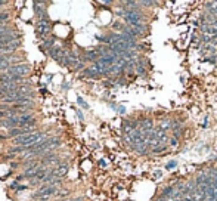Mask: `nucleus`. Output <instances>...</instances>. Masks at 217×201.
Wrapping results in <instances>:
<instances>
[{
    "instance_id": "f257e3e1",
    "label": "nucleus",
    "mask_w": 217,
    "mask_h": 201,
    "mask_svg": "<svg viewBox=\"0 0 217 201\" xmlns=\"http://www.w3.org/2000/svg\"><path fill=\"white\" fill-rule=\"evenodd\" d=\"M36 34L39 37V40H44L47 39L49 36H52V21L50 18H42V19H37L36 22Z\"/></svg>"
},
{
    "instance_id": "f03ea898",
    "label": "nucleus",
    "mask_w": 217,
    "mask_h": 201,
    "mask_svg": "<svg viewBox=\"0 0 217 201\" xmlns=\"http://www.w3.org/2000/svg\"><path fill=\"white\" fill-rule=\"evenodd\" d=\"M33 71V67L30 62H21V64H15V65H10V67L6 70V73L13 75H19V77H27L28 74H31Z\"/></svg>"
},
{
    "instance_id": "7ed1b4c3",
    "label": "nucleus",
    "mask_w": 217,
    "mask_h": 201,
    "mask_svg": "<svg viewBox=\"0 0 217 201\" xmlns=\"http://www.w3.org/2000/svg\"><path fill=\"white\" fill-rule=\"evenodd\" d=\"M33 12L37 19H42V18H47V5L44 2H34L33 3Z\"/></svg>"
},
{
    "instance_id": "20e7f679",
    "label": "nucleus",
    "mask_w": 217,
    "mask_h": 201,
    "mask_svg": "<svg viewBox=\"0 0 217 201\" xmlns=\"http://www.w3.org/2000/svg\"><path fill=\"white\" fill-rule=\"evenodd\" d=\"M68 172H69V164L65 163V164H61L58 167H52L50 170V175L52 176H56L59 179H65L68 175Z\"/></svg>"
},
{
    "instance_id": "39448f33",
    "label": "nucleus",
    "mask_w": 217,
    "mask_h": 201,
    "mask_svg": "<svg viewBox=\"0 0 217 201\" xmlns=\"http://www.w3.org/2000/svg\"><path fill=\"white\" fill-rule=\"evenodd\" d=\"M55 43H56V37L52 34V36H49L47 39H44V40H43L42 44H40L39 47H40V50H42L43 53H46V55H47V50L52 49L53 46H56Z\"/></svg>"
},
{
    "instance_id": "423d86ee",
    "label": "nucleus",
    "mask_w": 217,
    "mask_h": 201,
    "mask_svg": "<svg viewBox=\"0 0 217 201\" xmlns=\"http://www.w3.org/2000/svg\"><path fill=\"white\" fill-rule=\"evenodd\" d=\"M69 195H71V191H69V189L61 188L58 195H56V200H67V198H69Z\"/></svg>"
},
{
    "instance_id": "0eeeda50",
    "label": "nucleus",
    "mask_w": 217,
    "mask_h": 201,
    "mask_svg": "<svg viewBox=\"0 0 217 201\" xmlns=\"http://www.w3.org/2000/svg\"><path fill=\"white\" fill-rule=\"evenodd\" d=\"M77 102H78V105H81V107H83L84 109H87V108H89V105H87V104L84 102V99H83V98H81V96H78V98H77Z\"/></svg>"
},
{
    "instance_id": "6e6552de",
    "label": "nucleus",
    "mask_w": 217,
    "mask_h": 201,
    "mask_svg": "<svg viewBox=\"0 0 217 201\" xmlns=\"http://www.w3.org/2000/svg\"><path fill=\"white\" fill-rule=\"evenodd\" d=\"M18 188H19V182H17V180H13L12 184L9 185V189H12V191H17Z\"/></svg>"
},
{
    "instance_id": "1a4fd4ad",
    "label": "nucleus",
    "mask_w": 217,
    "mask_h": 201,
    "mask_svg": "<svg viewBox=\"0 0 217 201\" xmlns=\"http://www.w3.org/2000/svg\"><path fill=\"white\" fill-rule=\"evenodd\" d=\"M176 166H177V161H170L167 166H166V169H167V170H171V169H174Z\"/></svg>"
},
{
    "instance_id": "9d476101",
    "label": "nucleus",
    "mask_w": 217,
    "mask_h": 201,
    "mask_svg": "<svg viewBox=\"0 0 217 201\" xmlns=\"http://www.w3.org/2000/svg\"><path fill=\"white\" fill-rule=\"evenodd\" d=\"M177 142H179V139H177V138H173V139L170 141V145H171V146H174V145H177Z\"/></svg>"
},
{
    "instance_id": "9b49d317",
    "label": "nucleus",
    "mask_w": 217,
    "mask_h": 201,
    "mask_svg": "<svg viewBox=\"0 0 217 201\" xmlns=\"http://www.w3.org/2000/svg\"><path fill=\"white\" fill-rule=\"evenodd\" d=\"M77 117L80 118L81 121H83V120H84V116H83V112H81V111H78V109H77Z\"/></svg>"
},
{
    "instance_id": "f8f14e48",
    "label": "nucleus",
    "mask_w": 217,
    "mask_h": 201,
    "mask_svg": "<svg viewBox=\"0 0 217 201\" xmlns=\"http://www.w3.org/2000/svg\"><path fill=\"white\" fill-rule=\"evenodd\" d=\"M9 5V2H5V0H0V8H3V6H6Z\"/></svg>"
},
{
    "instance_id": "ddd939ff",
    "label": "nucleus",
    "mask_w": 217,
    "mask_h": 201,
    "mask_svg": "<svg viewBox=\"0 0 217 201\" xmlns=\"http://www.w3.org/2000/svg\"><path fill=\"white\" fill-rule=\"evenodd\" d=\"M155 176H157V177H161V170H157V173H155Z\"/></svg>"
}]
</instances>
